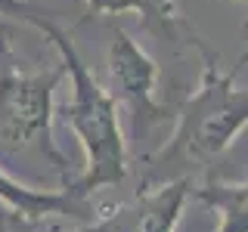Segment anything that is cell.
<instances>
[{
    "label": "cell",
    "mask_w": 248,
    "mask_h": 232,
    "mask_svg": "<svg viewBox=\"0 0 248 232\" xmlns=\"http://www.w3.org/2000/svg\"><path fill=\"white\" fill-rule=\"evenodd\" d=\"M192 44L199 46L202 59H205L202 87L183 102L180 115H177L174 139L149 161L152 167L143 180L146 186L170 183L186 167L208 164L248 124V93L245 87H236V77L245 65V56L230 72H217V56L211 46L202 44L199 37Z\"/></svg>",
    "instance_id": "cell-1"
},
{
    "label": "cell",
    "mask_w": 248,
    "mask_h": 232,
    "mask_svg": "<svg viewBox=\"0 0 248 232\" xmlns=\"http://www.w3.org/2000/svg\"><path fill=\"white\" fill-rule=\"evenodd\" d=\"M34 28L44 31L56 44L59 59L65 62V74L72 77V99L65 105V124L78 133V139L84 143V152H87V174L72 186L81 195H90L103 186L121 183L127 174V152H124L115 99L108 96V90L99 87V81L78 56L65 31H59L46 15L34 22Z\"/></svg>",
    "instance_id": "cell-2"
},
{
    "label": "cell",
    "mask_w": 248,
    "mask_h": 232,
    "mask_svg": "<svg viewBox=\"0 0 248 232\" xmlns=\"http://www.w3.org/2000/svg\"><path fill=\"white\" fill-rule=\"evenodd\" d=\"M62 77H65L62 59L53 72H19L10 56L6 31L0 34V152L10 155L22 152L25 145H37L68 186V161L53 143V93Z\"/></svg>",
    "instance_id": "cell-3"
},
{
    "label": "cell",
    "mask_w": 248,
    "mask_h": 232,
    "mask_svg": "<svg viewBox=\"0 0 248 232\" xmlns=\"http://www.w3.org/2000/svg\"><path fill=\"white\" fill-rule=\"evenodd\" d=\"M155 81H158V65L140 50L127 31L118 28L108 46V96L115 102L121 99L130 108L134 133L168 121V108L155 102Z\"/></svg>",
    "instance_id": "cell-4"
},
{
    "label": "cell",
    "mask_w": 248,
    "mask_h": 232,
    "mask_svg": "<svg viewBox=\"0 0 248 232\" xmlns=\"http://www.w3.org/2000/svg\"><path fill=\"white\" fill-rule=\"evenodd\" d=\"M0 201H6L25 220H41V217H50V214H59V217L90 214L87 195H81L75 186H65V192H37V189H28V186H19L6 174H0Z\"/></svg>",
    "instance_id": "cell-5"
},
{
    "label": "cell",
    "mask_w": 248,
    "mask_h": 232,
    "mask_svg": "<svg viewBox=\"0 0 248 232\" xmlns=\"http://www.w3.org/2000/svg\"><path fill=\"white\" fill-rule=\"evenodd\" d=\"M192 192L189 180L161 183L158 192L146 195L134 214L118 211V232H174L186 195Z\"/></svg>",
    "instance_id": "cell-6"
},
{
    "label": "cell",
    "mask_w": 248,
    "mask_h": 232,
    "mask_svg": "<svg viewBox=\"0 0 248 232\" xmlns=\"http://www.w3.org/2000/svg\"><path fill=\"white\" fill-rule=\"evenodd\" d=\"M106 13H140L146 28L155 31L158 37H168V41H180L183 37L186 44L196 41V34L177 15L174 0H87V15L81 22L93 19V15H106Z\"/></svg>",
    "instance_id": "cell-7"
},
{
    "label": "cell",
    "mask_w": 248,
    "mask_h": 232,
    "mask_svg": "<svg viewBox=\"0 0 248 232\" xmlns=\"http://www.w3.org/2000/svg\"><path fill=\"white\" fill-rule=\"evenodd\" d=\"M196 195L220 211V220H223L220 232H248V207H245L248 189H245V183L242 186L211 183V186H205V189H196Z\"/></svg>",
    "instance_id": "cell-8"
},
{
    "label": "cell",
    "mask_w": 248,
    "mask_h": 232,
    "mask_svg": "<svg viewBox=\"0 0 248 232\" xmlns=\"http://www.w3.org/2000/svg\"><path fill=\"white\" fill-rule=\"evenodd\" d=\"M0 15H13V19H22V22H28V25H34L46 13H41L37 6H31L28 0H0Z\"/></svg>",
    "instance_id": "cell-9"
},
{
    "label": "cell",
    "mask_w": 248,
    "mask_h": 232,
    "mask_svg": "<svg viewBox=\"0 0 248 232\" xmlns=\"http://www.w3.org/2000/svg\"><path fill=\"white\" fill-rule=\"evenodd\" d=\"M0 232H6V217L3 214H0ZM16 232H31L25 223H19V214H16ZM84 232H118V211H115L112 217H106V220L93 223V226L84 229Z\"/></svg>",
    "instance_id": "cell-10"
}]
</instances>
